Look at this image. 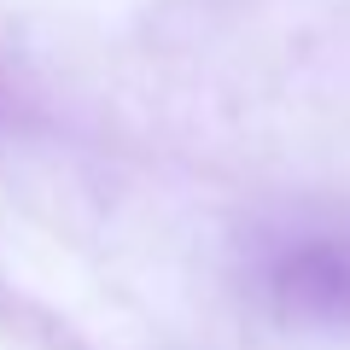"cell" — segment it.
I'll use <instances>...</instances> for the list:
<instances>
[{"instance_id": "cell-1", "label": "cell", "mask_w": 350, "mask_h": 350, "mask_svg": "<svg viewBox=\"0 0 350 350\" xmlns=\"http://www.w3.org/2000/svg\"><path fill=\"white\" fill-rule=\"evenodd\" d=\"M269 292L286 315L304 321H350V239L315 234L269 262Z\"/></svg>"}]
</instances>
